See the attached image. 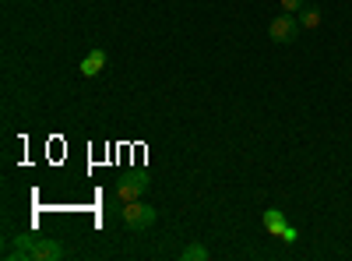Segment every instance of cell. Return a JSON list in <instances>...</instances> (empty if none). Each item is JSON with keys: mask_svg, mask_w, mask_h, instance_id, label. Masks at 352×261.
Listing matches in <instances>:
<instances>
[{"mask_svg": "<svg viewBox=\"0 0 352 261\" xmlns=\"http://www.w3.org/2000/svg\"><path fill=\"white\" fill-rule=\"evenodd\" d=\"M102 67H106V50H92V53L81 61V74H85V78H96Z\"/></svg>", "mask_w": 352, "mask_h": 261, "instance_id": "obj_5", "label": "cell"}, {"mask_svg": "<svg viewBox=\"0 0 352 261\" xmlns=\"http://www.w3.org/2000/svg\"><path fill=\"white\" fill-rule=\"evenodd\" d=\"M180 258H184V261H208V251H204L201 244H187V247L180 251Z\"/></svg>", "mask_w": 352, "mask_h": 261, "instance_id": "obj_8", "label": "cell"}, {"mask_svg": "<svg viewBox=\"0 0 352 261\" xmlns=\"http://www.w3.org/2000/svg\"><path fill=\"white\" fill-rule=\"evenodd\" d=\"M32 244H36L32 237H14V247H11L4 258H8V261H18V258L25 261V258H32Z\"/></svg>", "mask_w": 352, "mask_h": 261, "instance_id": "obj_6", "label": "cell"}, {"mask_svg": "<svg viewBox=\"0 0 352 261\" xmlns=\"http://www.w3.org/2000/svg\"><path fill=\"white\" fill-rule=\"evenodd\" d=\"M300 25H303V28H317V25H320V8H317V4H307V8L300 11Z\"/></svg>", "mask_w": 352, "mask_h": 261, "instance_id": "obj_7", "label": "cell"}, {"mask_svg": "<svg viewBox=\"0 0 352 261\" xmlns=\"http://www.w3.org/2000/svg\"><path fill=\"white\" fill-rule=\"evenodd\" d=\"M56 258H64V247L56 240H36L32 244V261H56Z\"/></svg>", "mask_w": 352, "mask_h": 261, "instance_id": "obj_4", "label": "cell"}, {"mask_svg": "<svg viewBox=\"0 0 352 261\" xmlns=\"http://www.w3.org/2000/svg\"><path fill=\"white\" fill-rule=\"evenodd\" d=\"M307 8V0H282V11H289V14H300Z\"/></svg>", "mask_w": 352, "mask_h": 261, "instance_id": "obj_9", "label": "cell"}, {"mask_svg": "<svg viewBox=\"0 0 352 261\" xmlns=\"http://www.w3.org/2000/svg\"><path fill=\"white\" fill-rule=\"evenodd\" d=\"M300 32H303V25H300V14H289V11H282V14H275L272 18V25H268V36L278 43V46H289V43H296L300 39Z\"/></svg>", "mask_w": 352, "mask_h": 261, "instance_id": "obj_1", "label": "cell"}, {"mask_svg": "<svg viewBox=\"0 0 352 261\" xmlns=\"http://www.w3.org/2000/svg\"><path fill=\"white\" fill-rule=\"evenodd\" d=\"M148 191V173H127L124 180H116V198L120 201H138Z\"/></svg>", "mask_w": 352, "mask_h": 261, "instance_id": "obj_3", "label": "cell"}, {"mask_svg": "<svg viewBox=\"0 0 352 261\" xmlns=\"http://www.w3.org/2000/svg\"><path fill=\"white\" fill-rule=\"evenodd\" d=\"M120 216H124V222L131 226V229H148V226H155V219H159V212L148 205V201H124V209H120Z\"/></svg>", "mask_w": 352, "mask_h": 261, "instance_id": "obj_2", "label": "cell"}]
</instances>
